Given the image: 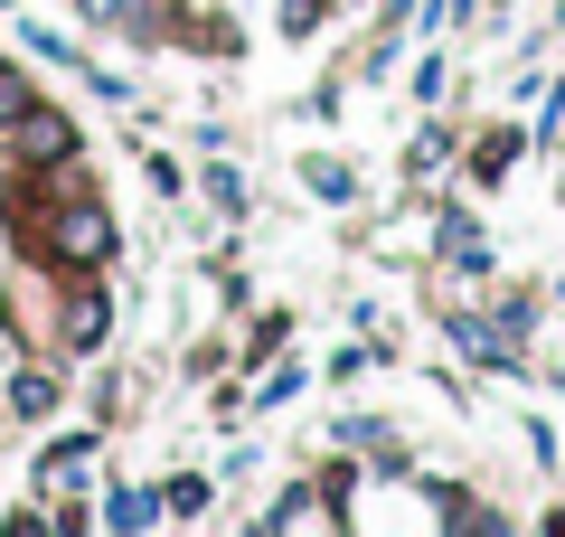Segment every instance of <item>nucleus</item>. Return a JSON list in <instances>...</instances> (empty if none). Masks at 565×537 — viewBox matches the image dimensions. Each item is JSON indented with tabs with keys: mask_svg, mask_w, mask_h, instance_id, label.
I'll return each instance as SVG.
<instances>
[{
	"mask_svg": "<svg viewBox=\"0 0 565 537\" xmlns=\"http://www.w3.org/2000/svg\"><path fill=\"white\" fill-rule=\"evenodd\" d=\"M57 245H66V255H104V245H114L104 208H66V218H57Z\"/></svg>",
	"mask_w": 565,
	"mask_h": 537,
	"instance_id": "2",
	"label": "nucleus"
},
{
	"mask_svg": "<svg viewBox=\"0 0 565 537\" xmlns=\"http://www.w3.org/2000/svg\"><path fill=\"white\" fill-rule=\"evenodd\" d=\"M10 151H20V160H66V151H76V133H66V114L20 104V123H10Z\"/></svg>",
	"mask_w": 565,
	"mask_h": 537,
	"instance_id": "1",
	"label": "nucleus"
},
{
	"mask_svg": "<svg viewBox=\"0 0 565 537\" xmlns=\"http://www.w3.org/2000/svg\"><path fill=\"white\" fill-rule=\"evenodd\" d=\"M95 339H104V293L76 302V349H95Z\"/></svg>",
	"mask_w": 565,
	"mask_h": 537,
	"instance_id": "3",
	"label": "nucleus"
}]
</instances>
